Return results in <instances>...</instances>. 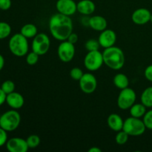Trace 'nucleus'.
Returning a JSON list of instances; mask_svg holds the SVG:
<instances>
[{"instance_id": "f257e3e1", "label": "nucleus", "mask_w": 152, "mask_h": 152, "mask_svg": "<svg viewBox=\"0 0 152 152\" xmlns=\"http://www.w3.org/2000/svg\"><path fill=\"white\" fill-rule=\"evenodd\" d=\"M49 31L55 39L67 40L73 32V22L71 16L57 13L53 14L49 20Z\"/></svg>"}, {"instance_id": "f03ea898", "label": "nucleus", "mask_w": 152, "mask_h": 152, "mask_svg": "<svg viewBox=\"0 0 152 152\" xmlns=\"http://www.w3.org/2000/svg\"><path fill=\"white\" fill-rule=\"evenodd\" d=\"M102 55L104 64L111 69L118 71L124 66L126 61L125 54L123 50L120 48L112 46L108 48H105Z\"/></svg>"}, {"instance_id": "7ed1b4c3", "label": "nucleus", "mask_w": 152, "mask_h": 152, "mask_svg": "<svg viewBox=\"0 0 152 152\" xmlns=\"http://www.w3.org/2000/svg\"><path fill=\"white\" fill-rule=\"evenodd\" d=\"M8 48L10 51L14 56L22 57L28 53L29 44L28 39L22 34H15L10 37L8 42Z\"/></svg>"}, {"instance_id": "20e7f679", "label": "nucleus", "mask_w": 152, "mask_h": 152, "mask_svg": "<svg viewBox=\"0 0 152 152\" xmlns=\"http://www.w3.org/2000/svg\"><path fill=\"white\" fill-rule=\"evenodd\" d=\"M21 123V116L15 109L4 112L0 117V127L6 132H13L18 129Z\"/></svg>"}, {"instance_id": "39448f33", "label": "nucleus", "mask_w": 152, "mask_h": 152, "mask_svg": "<svg viewBox=\"0 0 152 152\" xmlns=\"http://www.w3.org/2000/svg\"><path fill=\"white\" fill-rule=\"evenodd\" d=\"M145 124L140 118L130 117L124 121L123 130L125 131L130 137H139L145 132Z\"/></svg>"}, {"instance_id": "423d86ee", "label": "nucleus", "mask_w": 152, "mask_h": 152, "mask_svg": "<svg viewBox=\"0 0 152 152\" xmlns=\"http://www.w3.org/2000/svg\"><path fill=\"white\" fill-rule=\"evenodd\" d=\"M50 41L48 36L45 33L37 34L33 38L31 48L32 51L35 52L39 56H42L48 53L50 48Z\"/></svg>"}, {"instance_id": "0eeeda50", "label": "nucleus", "mask_w": 152, "mask_h": 152, "mask_svg": "<svg viewBox=\"0 0 152 152\" xmlns=\"http://www.w3.org/2000/svg\"><path fill=\"white\" fill-rule=\"evenodd\" d=\"M103 64V55L99 50L88 51L84 58L85 67L90 71H98Z\"/></svg>"}, {"instance_id": "6e6552de", "label": "nucleus", "mask_w": 152, "mask_h": 152, "mask_svg": "<svg viewBox=\"0 0 152 152\" xmlns=\"http://www.w3.org/2000/svg\"><path fill=\"white\" fill-rule=\"evenodd\" d=\"M137 95L131 88L122 89L117 97V106L122 110L129 109L136 102Z\"/></svg>"}, {"instance_id": "1a4fd4ad", "label": "nucleus", "mask_w": 152, "mask_h": 152, "mask_svg": "<svg viewBox=\"0 0 152 152\" xmlns=\"http://www.w3.org/2000/svg\"><path fill=\"white\" fill-rule=\"evenodd\" d=\"M75 46L74 44L68 40L62 41L57 49L59 59L63 62H69L75 56Z\"/></svg>"}, {"instance_id": "9d476101", "label": "nucleus", "mask_w": 152, "mask_h": 152, "mask_svg": "<svg viewBox=\"0 0 152 152\" xmlns=\"http://www.w3.org/2000/svg\"><path fill=\"white\" fill-rule=\"evenodd\" d=\"M79 86L83 93L90 94L96 91L97 87V80L91 73H86L79 80Z\"/></svg>"}, {"instance_id": "9b49d317", "label": "nucleus", "mask_w": 152, "mask_h": 152, "mask_svg": "<svg viewBox=\"0 0 152 152\" xmlns=\"http://www.w3.org/2000/svg\"><path fill=\"white\" fill-rule=\"evenodd\" d=\"M56 8L58 13L71 16L77 11V4L74 0H57Z\"/></svg>"}, {"instance_id": "f8f14e48", "label": "nucleus", "mask_w": 152, "mask_h": 152, "mask_svg": "<svg viewBox=\"0 0 152 152\" xmlns=\"http://www.w3.org/2000/svg\"><path fill=\"white\" fill-rule=\"evenodd\" d=\"M6 148L10 152H26L29 148L26 140L21 137H12L7 140Z\"/></svg>"}, {"instance_id": "ddd939ff", "label": "nucleus", "mask_w": 152, "mask_h": 152, "mask_svg": "<svg viewBox=\"0 0 152 152\" xmlns=\"http://www.w3.org/2000/svg\"><path fill=\"white\" fill-rule=\"evenodd\" d=\"M99 45L104 48L112 47L117 41V34L114 31L111 29H105L101 31L98 38Z\"/></svg>"}, {"instance_id": "4468645a", "label": "nucleus", "mask_w": 152, "mask_h": 152, "mask_svg": "<svg viewBox=\"0 0 152 152\" xmlns=\"http://www.w3.org/2000/svg\"><path fill=\"white\" fill-rule=\"evenodd\" d=\"M151 13L149 10L145 7H140L133 12L132 15V19L136 25H145L150 22Z\"/></svg>"}, {"instance_id": "2eb2a0df", "label": "nucleus", "mask_w": 152, "mask_h": 152, "mask_svg": "<svg viewBox=\"0 0 152 152\" xmlns=\"http://www.w3.org/2000/svg\"><path fill=\"white\" fill-rule=\"evenodd\" d=\"M6 102L12 109L17 110L23 106L25 103V99L21 94L13 91L9 94H7Z\"/></svg>"}, {"instance_id": "dca6fc26", "label": "nucleus", "mask_w": 152, "mask_h": 152, "mask_svg": "<svg viewBox=\"0 0 152 152\" xmlns=\"http://www.w3.org/2000/svg\"><path fill=\"white\" fill-rule=\"evenodd\" d=\"M88 25L91 29L96 31H102L105 30L108 26L106 19L102 16H93L88 19Z\"/></svg>"}, {"instance_id": "f3484780", "label": "nucleus", "mask_w": 152, "mask_h": 152, "mask_svg": "<svg viewBox=\"0 0 152 152\" xmlns=\"http://www.w3.org/2000/svg\"><path fill=\"white\" fill-rule=\"evenodd\" d=\"M107 123H108V127L111 130L118 132L123 130L124 121L119 114H111L108 116V119H107Z\"/></svg>"}, {"instance_id": "a211bd4d", "label": "nucleus", "mask_w": 152, "mask_h": 152, "mask_svg": "<svg viewBox=\"0 0 152 152\" xmlns=\"http://www.w3.org/2000/svg\"><path fill=\"white\" fill-rule=\"evenodd\" d=\"M96 5L91 0H81L77 3V11L83 15L88 16L95 11Z\"/></svg>"}, {"instance_id": "6ab92c4d", "label": "nucleus", "mask_w": 152, "mask_h": 152, "mask_svg": "<svg viewBox=\"0 0 152 152\" xmlns=\"http://www.w3.org/2000/svg\"><path fill=\"white\" fill-rule=\"evenodd\" d=\"M114 84L117 88L120 89H124L126 88L129 86V80L127 76L124 74H117L114 76Z\"/></svg>"}, {"instance_id": "aec40b11", "label": "nucleus", "mask_w": 152, "mask_h": 152, "mask_svg": "<svg viewBox=\"0 0 152 152\" xmlns=\"http://www.w3.org/2000/svg\"><path fill=\"white\" fill-rule=\"evenodd\" d=\"M20 34L26 37L27 39L34 38L38 34V30H37V26L34 24H25L21 28Z\"/></svg>"}, {"instance_id": "412c9836", "label": "nucleus", "mask_w": 152, "mask_h": 152, "mask_svg": "<svg viewBox=\"0 0 152 152\" xmlns=\"http://www.w3.org/2000/svg\"><path fill=\"white\" fill-rule=\"evenodd\" d=\"M146 107L141 102V103H134L129 109H130V114L132 117L136 118H141L143 117L146 113Z\"/></svg>"}, {"instance_id": "4be33fe9", "label": "nucleus", "mask_w": 152, "mask_h": 152, "mask_svg": "<svg viewBox=\"0 0 152 152\" xmlns=\"http://www.w3.org/2000/svg\"><path fill=\"white\" fill-rule=\"evenodd\" d=\"M140 100L146 108H152V86L146 88L142 91Z\"/></svg>"}, {"instance_id": "5701e85b", "label": "nucleus", "mask_w": 152, "mask_h": 152, "mask_svg": "<svg viewBox=\"0 0 152 152\" xmlns=\"http://www.w3.org/2000/svg\"><path fill=\"white\" fill-rule=\"evenodd\" d=\"M11 34V27L5 22H0V39L7 38Z\"/></svg>"}, {"instance_id": "b1692460", "label": "nucleus", "mask_w": 152, "mask_h": 152, "mask_svg": "<svg viewBox=\"0 0 152 152\" xmlns=\"http://www.w3.org/2000/svg\"><path fill=\"white\" fill-rule=\"evenodd\" d=\"M29 148H36L39 145L41 142L40 137L37 134H31L26 139Z\"/></svg>"}, {"instance_id": "393cba45", "label": "nucleus", "mask_w": 152, "mask_h": 152, "mask_svg": "<svg viewBox=\"0 0 152 152\" xmlns=\"http://www.w3.org/2000/svg\"><path fill=\"white\" fill-rule=\"evenodd\" d=\"M129 137L130 136L125 131L121 130L117 132V135L115 137V141L119 145H124L129 140Z\"/></svg>"}, {"instance_id": "a878e982", "label": "nucleus", "mask_w": 152, "mask_h": 152, "mask_svg": "<svg viewBox=\"0 0 152 152\" xmlns=\"http://www.w3.org/2000/svg\"><path fill=\"white\" fill-rule=\"evenodd\" d=\"M85 47L88 51H94V50H99L100 45H99L98 40L94 39H91L86 42V44H85Z\"/></svg>"}, {"instance_id": "bb28decb", "label": "nucleus", "mask_w": 152, "mask_h": 152, "mask_svg": "<svg viewBox=\"0 0 152 152\" xmlns=\"http://www.w3.org/2000/svg\"><path fill=\"white\" fill-rule=\"evenodd\" d=\"M1 88L2 89V91L6 94H9L14 91L15 84L13 81H11V80H5V81L3 82L2 84H1Z\"/></svg>"}, {"instance_id": "cd10ccee", "label": "nucleus", "mask_w": 152, "mask_h": 152, "mask_svg": "<svg viewBox=\"0 0 152 152\" xmlns=\"http://www.w3.org/2000/svg\"><path fill=\"white\" fill-rule=\"evenodd\" d=\"M39 55L34 51L27 53L26 56V62L29 65H35L38 62Z\"/></svg>"}, {"instance_id": "c85d7f7f", "label": "nucleus", "mask_w": 152, "mask_h": 152, "mask_svg": "<svg viewBox=\"0 0 152 152\" xmlns=\"http://www.w3.org/2000/svg\"><path fill=\"white\" fill-rule=\"evenodd\" d=\"M83 74H84V73H83V70L78 67L73 68L70 71V77L74 80H77V81H79L82 78Z\"/></svg>"}, {"instance_id": "c756f323", "label": "nucleus", "mask_w": 152, "mask_h": 152, "mask_svg": "<svg viewBox=\"0 0 152 152\" xmlns=\"http://www.w3.org/2000/svg\"><path fill=\"white\" fill-rule=\"evenodd\" d=\"M143 122L146 129L152 130V109L146 111L143 116Z\"/></svg>"}, {"instance_id": "7c9ffc66", "label": "nucleus", "mask_w": 152, "mask_h": 152, "mask_svg": "<svg viewBox=\"0 0 152 152\" xmlns=\"http://www.w3.org/2000/svg\"><path fill=\"white\" fill-rule=\"evenodd\" d=\"M5 130L0 127V147L6 145V142L7 141V134Z\"/></svg>"}, {"instance_id": "2f4dec72", "label": "nucleus", "mask_w": 152, "mask_h": 152, "mask_svg": "<svg viewBox=\"0 0 152 152\" xmlns=\"http://www.w3.org/2000/svg\"><path fill=\"white\" fill-rule=\"evenodd\" d=\"M12 4L11 0H0V10H7L10 8Z\"/></svg>"}, {"instance_id": "473e14b6", "label": "nucleus", "mask_w": 152, "mask_h": 152, "mask_svg": "<svg viewBox=\"0 0 152 152\" xmlns=\"http://www.w3.org/2000/svg\"><path fill=\"white\" fill-rule=\"evenodd\" d=\"M144 76H145V79L147 80L152 83V65H150L148 67H146L145 71H144Z\"/></svg>"}, {"instance_id": "72a5a7b5", "label": "nucleus", "mask_w": 152, "mask_h": 152, "mask_svg": "<svg viewBox=\"0 0 152 152\" xmlns=\"http://www.w3.org/2000/svg\"><path fill=\"white\" fill-rule=\"evenodd\" d=\"M67 40H68V41H69L70 42H71V43H73V44L75 45L76 43L77 42V41H78V36H77V34L72 32L71 34H70V36L68 37V38L67 39Z\"/></svg>"}, {"instance_id": "f704fd0d", "label": "nucleus", "mask_w": 152, "mask_h": 152, "mask_svg": "<svg viewBox=\"0 0 152 152\" xmlns=\"http://www.w3.org/2000/svg\"><path fill=\"white\" fill-rule=\"evenodd\" d=\"M6 97H7V94L3 91L2 89L0 87V106L6 102Z\"/></svg>"}, {"instance_id": "c9c22d12", "label": "nucleus", "mask_w": 152, "mask_h": 152, "mask_svg": "<svg viewBox=\"0 0 152 152\" xmlns=\"http://www.w3.org/2000/svg\"><path fill=\"white\" fill-rule=\"evenodd\" d=\"M4 65V56L1 54H0V71L3 69Z\"/></svg>"}, {"instance_id": "e433bc0d", "label": "nucleus", "mask_w": 152, "mask_h": 152, "mask_svg": "<svg viewBox=\"0 0 152 152\" xmlns=\"http://www.w3.org/2000/svg\"><path fill=\"white\" fill-rule=\"evenodd\" d=\"M89 152H102V150L97 146H93L88 149Z\"/></svg>"}, {"instance_id": "4c0bfd02", "label": "nucleus", "mask_w": 152, "mask_h": 152, "mask_svg": "<svg viewBox=\"0 0 152 152\" xmlns=\"http://www.w3.org/2000/svg\"><path fill=\"white\" fill-rule=\"evenodd\" d=\"M150 22L152 23V13H151V19H150Z\"/></svg>"}]
</instances>
